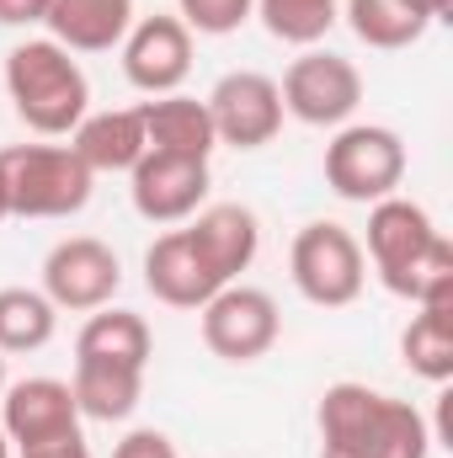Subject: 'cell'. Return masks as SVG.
<instances>
[{
	"label": "cell",
	"mask_w": 453,
	"mask_h": 458,
	"mask_svg": "<svg viewBox=\"0 0 453 458\" xmlns=\"http://www.w3.org/2000/svg\"><path fill=\"white\" fill-rule=\"evenodd\" d=\"M379 283L406 304H443L453 299V245L432 225V214L411 198H384L368 208V250Z\"/></svg>",
	"instance_id": "cell-1"
},
{
	"label": "cell",
	"mask_w": 453,
	"mask_h": 458,
	"mask_svg": "<svg viewBox=\"0 0 453 458\" xmlns=\"http://www.w3.org/2000/svg\"><path fill=\"white\" fill-rule=\"evenodd\" d=\"M315 427H321V458H427L438 443L411 400H395L352 378L321 394Z\"/></svg>",
	"instance_id": "cell-2"
},
{
	"label": "cell",
	"mask_w": 453,
	"mask_h": 458,
	"mask_svg": "<svg viewBox=\"0 0 453 458\" xmlns=\"http://www.w3.org/2000/svg\"><path fill=\"white\" fill-rule=\"evenodd\" d=\"M5 97L16 117L43 139L75 133V123L91 113V81L81 59L54 38H27L5 54Z\"/></svg>",
	"instance_id": "cell-3"
},
{
	"label": "cell",
	"mask_w": 453,
	"mask_h": 458,
	"mask_svg": "<svg viewBox=\"0 0 453 458\" xmlns=\"http://www.w3.org/2000/svg\"><path fill=\"white\" fill-rule=\"evenodd\" d=\"M11 219H70L91 203L97 176L70 144H11L0 149Z\"/></svg>",
	"instance_id": "cell-4"
},
{
	"label": "cell",
	"mask_w": 453,
	"mask_h": 458,
	"mask_svg": "<svg viewBox=\"0 0 453 458\" xmlns=\"http://www.w3.org/2000/svg\"><path fill=\"white\" fill-rule=\"evenodd\" d=\"M406 182V139L384 123H341L326 144V187L346 203H384Z\"/></svg>",
	"instance_id": "cell-5"
},
{
	"label": "cell",
	"mask_w": 453,
	"mask_h": 458,
	"mask_svg": "<svg viewBox=\"0 0 453 458\" xmlns=\"http://www.w3.org/2000/svg\"><path fill=\"white\" fill-rule=\"evenodd\" d=\"M288 272H294V288L315 310H346V304H357V293L368 283V256H363V240L346 225L315 219L294 234Z\"/></svg>",
	"instance_id": "cell-6"
},
{
	"label": "cell",
	"mask_w": 453,
	"mask_h": 458,
	"mask_svg": "<svg viewBox=\"0 0 453 458\" xmlns=\"http://www.w3.org/2000/svg\"><path fill=\"white\" fill-rule=\"evenodd\" d=\"M278 97H283V113L310 123V128H341V123H352V113L363 107V75H357V64L346 54L304 48L283 70Z\"/></svg>",
	"instance_id": "cell-7"
},
{
	"label": "cell",
	"mask_w": 453,
	"mask_h": 458,
	"mask_svg": "<svg viewBox=\"0 0 453 458\" xmlns=\"http://www.w3.org/2000/svg\"><path fill=\"white\" fill-rule=\"evenodd\" d=\"M198 315H203V346L225 362L267 357L278 346V331H283L278 299L267 288H251V283H225Z\"/></svg>",
	"instance_id": "cell-8"
},
{
	"label": "cell",
	"mask_w": 453,
	"mask_h": 458,
	"mask_svg": "<svg viewBox=\"0 0 453 458\" xmlns=\"http://www.w3.org/2000/svg\"><path fill=\"white\" fill-rule=\"evenodd\" d=\"M117 288H123L117 250L97 234H70L43 256V293H48L54 310L91 315V310L113 304Z\"/></svg>",
	"instance_id": "cell-9"
},
{
	"label": "cell",
	"mask_w": 453,
	"mask_h": 458,
	"mask_svg": "<svg viewBox=\"0 0 453 458\" xmlns=\"http://www.w3.org/2000/svg\"><path fill=\"white\" fill-rule=\"evenodd\" d=\"M209 117H214V139L229 149H261L283 133V97L278 81L261 70H229L219 75V86L203 97Z\"/></svg>",
	"instance_id": "cell-10"
},
{
	"label": "cell",
	"mask_w": 453,
	"mask_h": 458,
	"mask_svg": "<svg viewBox=\"0 0 453 458\" xmlns=\"http://www.w3.org/2000/svg\"><path fill=\"white\" fill-rule=\"evenodd\" d=\"M123 48V75L133 91L144 97H171L182 91V81L192 75V32L182 16H133L128 38L117 43Z\"/></svg>",
	"instance_id": "cell-11"
},
{
	"label": "cell",
	"mask_w": 453,
	"mask_h": 458,
	"mask_svg": "<svg viewBox=\"0 0 453 458\" xmlns=\"http://www.w3.org/2000/svg\"><path fill=\"white\" fill-rule=\"evenodd\" d=\"M81 405H75V389L70 378H16L5 384L0 394V427L11 437V448H38V443H54V437H75L81 432Z\"/></svg>",
	"instance_id": "cell-12"
},
{
	"label": "cell",
	"mask_w": 453,
	"mask_h": 458,
	"mask_svg": "<svg viewBox=\"0 0 453 458\" xmlns=\"http://www.w3.org/2000/svg\"><path fill=\"white\" fill-rule=\"evenodd\" d=\"M128 198L133 214L150 225H187L209 203V160H182V155H144L128 171Z\"/></svg>",
	"instance_id": "cell-13"
},
{
	"label": "cell",
	"mask_w": 453,
	"mask_h": 458,
	"mask_svg": "<svg viewBox=\"0 0 453 458\" xmlns=\"http://www.w3.org/2000/svg\"><path fill=\"white\" fill-rule=\"evenodd\" d=\"M144 288L160 299V304H171V310H203L219 288H225V277L209 267V256L198 250V240L182 229H166L150 250H144Z\"/></svg>",
	"instance_id": "cell-14"
},
{
	"label": "cell",
	"mask_w": 453,
	"mask_h": 458,
	"mask_svg": "<svg viewBox=\"0 0 453 458\" xmlns=\"http://www.w3.org/2000/svg\"><path fill=\"white\" fill-rule=\"evenodd\" d=\"M70 149L86 160L91 176H128L150 144H144V117L139 107H113V113H86L70 133Z\"/></svg>",
	"instance_id": "cell-15"
},
{
	"label": "cell",
	"mask_w": 453,
	"mask_h": 458,
	"mask_svg": "<svg viewBox=\"0 0 453 458\" xmlns=\"http://www.w3.org/2000/svg\"><path fill=\"white\" fill-rule=\"evenodd\" d=\"M187 234L198 240V250L209 256V267L225 283H240V272H251V261L261 250V225L245 203H203L187 219Z\"/></svg>",
	"instance_id": "cell-16"
},
{
	"label": "cell",
	"mask_w": 453,
	"mask_h": 458,
	"mask_svg": "<svg viewBox=\"0 0 453 458\" xmlns=\"http://www.w3.org/2000/svg\"><path fill=\"white\" fill-rule=\"evenodd\" d=\"M43 27L70 54H107L133 27V0H43Z\"/></svg>",
	"instance_id": "cell-17"
},
{
	"label": "cell",
	"mask_w": 453,
	"mask_h": 458,
	"mask_svg": "<svg viewBox=\"0 0 453 458\" xmlns=\"http://www.w3.org/2000/svg\"><path fill=\"white\" fill-rule=\"evenodd\" d=\"M139 117H144V144L155 155H182V160H209L219 149L214 139V117H209V102L198 97H150L139 102Z\"/></svg>",
	"instance_id": "cell-18"
},
{
	"label": "cell",
	"mask_w": 453,
	"mask_h": 458,
	"mask_svg": "<svg viewBox=\"0 0 453 458\" xmlns=\"http://www.w3.org/2000/svg\"><path fill=\"white\" fill-rule=\"evenodd\" d=\"M70 389H75V405H81L86 421H128L139 411V394H144V368L75 357Z\"/></svg>",
	"instance_id": "cell-19"
},
{
	"label": "cell",
	"mask_w": 453,
	"mask_h": 458,
	"mask_svg": "<svg viewBox=\"0 0 453 458\" xmlns=\"http://www.w3.org/2000/svg\"><path fill=\"white\" fill-rule=\"evenodd\" d=\"M150 352H155V336L144 326V315L133 310H91V320L81 326L75 336V357H97V362H128V368H150Z\"/></svg>",
	"instance_id": "cell-20"
},
{
	"label": "cell",
	"mask_w": 453,
	"mask_h": 458,
	"mask_svg": "<svg viewBox=\"0 0 453 458\" xmlns=\"http://www.w3.org/2000/svg\"><path fill=\"white\" fill-rule=\"evenodd\" d=\"M400 357L416 378L449 384L453 378V299L443 304H416L411 326L400 331Z\"/></svg>",
	"instance_id": "cell-21"
},
{
	"label": "cell",
	"mask_w": 453,
	"mask_h": 458,
	"mask_svg": "<svg viewBox=\"0 0 453 458\" xmlns=\"http://www.w3.org/2000/svg\"><path fill=\"white\" fill-rule=\"evenodd\" d=\"M346 27L357 32V43L379 48V54H395V48H411L427 38V16L411 11L406 0H346Z\"/></svg>",
	"instance_id": "cell-22"
},
{
	"label": "cell",
	"mask_w": 453,
	"mask_h": 458,
	"mask_svg": "<svg viewBox=\"0 0 453 458\" xmlns=\"http://www.w3.org/2000/svg\"><path fill=\"white\" fill-rule=\"evenodd\" d=\"M59 331V310L43 288H0V357L43 352Z\"/></svg>",
	"instance_id": "cell-23"
},
{
	"label": "cell",
	"mask_w": 453,
	"mask_h": 458,
	"mask_svg": "<svg viewBox=\"0 0 453 458\" xmlns=\"http://www.w3.org/2000/svg\"><path fill=\"white\" fill-rule=\"evenodd\" d=\"M256 16L261 27L278 38V43H294V48H315L341 16V0H256Z\"/></svg>",
	"instance_id": "cell-24"
},
{
	"label": "cell",
	"mask_w": 453,
	"mask_h": 458,
	"mask_svg": "<svg viewBox=\"0 0 453 458\" xmlns=\"http://www.w3.org/2000/svg\"><path fill=\"white\" fill-rule=\"evenodd\" d=\"M176 16L187 21V32L229 38L256 16V0H176Z\"/></svg>",
	"instance_id": "cell-25"
},
{
	"label": "cell",
	"mask_w": 453,
	"mask_h": 458,
	"mask_svg": "<svg viewBox=\"0 0 453 458\" xmlns=\"http://www.w3.org/2000/svg\"><path fill=\"white\" fill-rule=\"evenodd\" d=\"M113 458H182V454H176V443H171L166 432L139 427V432H128V437L113 448Z\"/></svg>",
	"instance_id": "cell-26"
},
{
	"label": "cell",
	"mask_w": 453,
	"mask_h": 458,
	"mask_svg": "<svg viewBox=\"0 0 453 458\" xmlns=\"http://www.w3.org/2000/svg\"><path fill=\"white\" fill-rule=\"evenodd\" d=\"M16 458H97L86 448V437L75 432V437H54V443H38V448H21Z\"/></svg>",
	"instance_id": "cell-27"
},
{
	"label": "cell",
	"mask_w": 453,
	"mask_h": 458,
	"mask_svg": "<svg viewBox=\"0 0 453 458\" xmlns=\"http://www.w3.org/2000/svg\"><path fill=\"white\" fill-rule=\"evenodd\" d=\"M43 21V0H0V27H32Z\"/></svg>",
	"instance_id": "cell-28"
},
{
	"label": "cell",
	"mask_w": 453,
	"mask_h": 458,
	"mask_svg": "<svg viewBox=\"0 0 453 458\" xmlns=\"http://www.w3.org/2000/svg\"><path fill=\"white\" fill-rule=\"evenodd\" d=\"M406 5H411V11H422L427 21H443V16L453 11V0H406Z\"/></svg>",
	"instance_id": "cell-29"
},
{
	"label": "cell",
	"mask_w": 453,
	"mask_h": 458,
	"mask_svg": "<svg viewBox=\"0 0 453 458\" xmlns=\"http://www.w3.org/2000/svg\"><path fill=\"white\" fill-rule=\"evenodd\" d=\"M11 219V198H5V171H0V225Z\"/></svg>",
	"instance_id": "cell-30"
},
{
	"label": "cell",
	"mask_w": 453,
	"mask_h": 458,
	"mask_svg": "<svg viewBox=\"0 0 453 458\" xmlns=\"http://www.w3.org/2000/svg\"><path fill=\"white\" fill-rule=\"evenodd\" d=\"M0 458H16V448H11V437H5V427H0Z\"/></svg>",
	"instance_id": "cell-31"
},
{
	"label": "cell",
	"mask_w": 453,
	"mask_h": 458,
	"mask_svg": "<svg viewBox=\"0 0 453 458\" xmlns=\"http://www.w3.org/2000/svg\"><path fill=\"white\" fill-rule=\"evenodd\" d=\"M0 394H5V357H0Z\"/></svg>",
	"instance_id": "cell-32"
}]
</instances>
